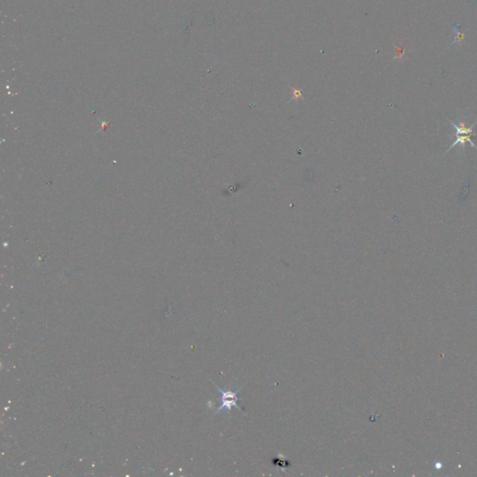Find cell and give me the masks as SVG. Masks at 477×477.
Returning a JSON list of instances; mask_svg holds the SVG:
<instances>
[{
	"mask_svg": "<svg viewBox=\"0 0 477 477\" xmlns=\"http://www.w3.org/2000/svg\"><path fill=\"white\" fill-rule=\"evenodd\" d=\"M451 122V125L454 128L455 130V133H454V135H455V141L452 143V145L447 149L446 150V153L448 151H450L451 149L457 147L458 145H461L463 149H465V145L466 143H469L471 145V147L475 148V149H477V146L472 141V136L473 135H476V133H474V127L477 125V120H476V122H474L472 125L467 127L465 125V121L464 120H460V124H455V122L453 121H450Z\"/></svg>",
	"mask_w": 477,
	"mask_h": 477,
	"instance_id": "6da1fadb",
	"label": "cell"
},
{
	"mask_svg": "<svg viewBox=\"0 0 477 477\" xmlns=\"http://www.w3.org/2000/svg\"><path fill=\"white\" fill-rule=\"evenodd\" d=\"M216 388H217V390H218V391L221 393V402H222V405L217 408L215 414L218 413V412H220V411L223 410V409H227V412H230L231 409H232V407H236V408H238L243 415H245L244 414V412H243V409H242L241 407H239L238 404H237V402L241 399V398L238 396V392L241 391V389H239V390H237V391H229V390H228V391H223L222 389H220L219 387H217V386H216Z\"/></svg>",
	"mask_w": 477,
	"mask_h": 477,
	"instance_id": "7a4b0ae2",
	"label": "cell"
}]
</instances>
